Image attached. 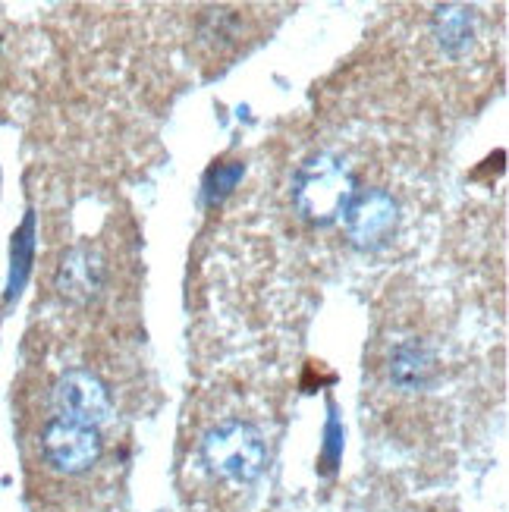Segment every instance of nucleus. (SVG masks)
I'll list each match as a JSON object with an SVG mask.
<instances>
[{"label":"nucleus","mask_w":509,"mask_h":512,"mask_svg":"<svg viewBox=\"0 0 509 512\" xmlns=\"http://www.w3.org/2000/svg\"><path fill=\"white\" fill-rule=\"evenodd\" d=\"M356 195V176L337 154H312L293 176V202L308 224L327 227Z\"/></svg>","instance_id":"obj_1"},{"label":"nucleus","mask_w":509,"mask_h":512,"mask_svg":"<svg viewBox=\"0 0 509 512\" xmlns=\"http://www.w3.org/2000/svg\"><path fill=\"white\" fill-rule=\"evenodd\" d=\"M202 459L211 475L233 484H252L268 465V447L249 421H220L202 440Z\"/></svg>","instance_id":"obj_2"},{"label":"nucleus","mask_w":509,"mask_h":512,"mask_svg":"<svg viewBox=\"0 0 509 512\" xmlns=\"http://www.w3.org/2000/svg\"><path fill=\"white\" fill-rule=\"evenodd\" d=\"M44 459L60 475H82L101 459V431L79 421L54 418L41 434Z\"/></svg>","instance_id":"obj_3"},{"label":"nucleus","mask_w":509,"mask_h":512,"mask_svg":"<svg viewBox=\"0 0 509 512\" xmlns=\"http://www.w3.org/2000/svg\"><path fill=\"white\" fill-rule=\"evenodd\" d=\"M54 409H57V418L79 421V425H88V428H101L110 418L114 403H110L107 384L95 371L73 368V371H63L57 377Z\"/></svg>","instance_id":"obj_4"},{"label":"nucleus","mask_w":509,"mask_h":512,"mask_svg":"<svg viewBox=\"0 0 509 512\" xmlns=\"http://www.w3.org/2000/svg\"><path fill=\"white\" fill-rule=\"evenodd\" d=\"M396 220H400V205L396 198L384 189H365L352 195V202L343 211L346 236L356 249L371 252L381 249L393 236Z\"/></svg>","instance_id":"obj_5"},{"label":"nucleus","mask_w":509,"mask_h":512,"mask_svg":"<svg viewBox=\"0 0 509 512\" xmlns=\"http://www.w3.org/2000/svg\"><path fill=\"white\" fill-rule=\"evenodd\" d=\"M104 277H107V267H104V258L88 249V246H76L63 255L60 267H57V293L73 302V305H88L104 286Z\"/></svg>","instance_id":"obj_6"},{"label":"nucleus","mask_w":509,"mask_h":512,"mask_svg":"<svg viewBox=\"0 0 509 512\" xmlns=\"http://www.w3.org/2000/svg\"><path fill=\"white\" fill-rule=\"evenodd\" d=\"M437 377V355L422 340H406L390 355V381L400 390H425Z\"/></svg>","instance_id":"obj_7"},{"label":"nucleus","mask_w":509,"mask_h":512,"mask_svg":"<svg viewBox=\"0 0 509 512\" xmlns=\"http://www.w3.org/2000/svg\"><path fill=\"white\" fill-rule=\"evenodd\" d=\"M434 35H437V44L450 57H462L472 48V41H475V16H472V10L459 7V4L437 7V13H434Z\"/></svg>","instance_id":"obj_8"},{"label":"nucleus","mask_w":509,"mask_h":512,"mask_svg":"<svg viewBox=\"0 0 509 512\" xmlns=\"http://www.w3.org/2000/svg\"><path fill=\"white\" fill-rule=\"evenodd\" d=\"M246 173V167H242L239 161H230V164H217L208 170L205 176V189H202V198H205V205H217V202H224V198L236 189L239 183V176Z\"/></svg>","instance_id":"obj_9"},{"label":"nucleus","mask_w":509,"mask_h":512,"mask_svg":"<svg viewBox=\"0 0 509 512\" xmlns=\"http://www.w3.org/2000/svg\"><path fill=\"white\" fill-rule=\"evenodd\" d=\"M32 233H35V217L29 214L26 224L19 227L13 239V274H10V296H16L29 274V261H32Z\"/></svg>","instance_id":"obj_10"},{"label":"nucleus","mask_w":509,"mask_h":512,"mask_svg":"<svg viewBox=\"0 0 509 512\" xmlns=\"http://www.w3.org/2000/svg\"><path fill=\"white\" fill-rule=\"evenodd\" d=\"M340 447H343V428L337 418L327 421V443H324V469L330 472L334 469V462L340 459Z\"/></svg>","instance_id":"obj_11"}]
</instances>
